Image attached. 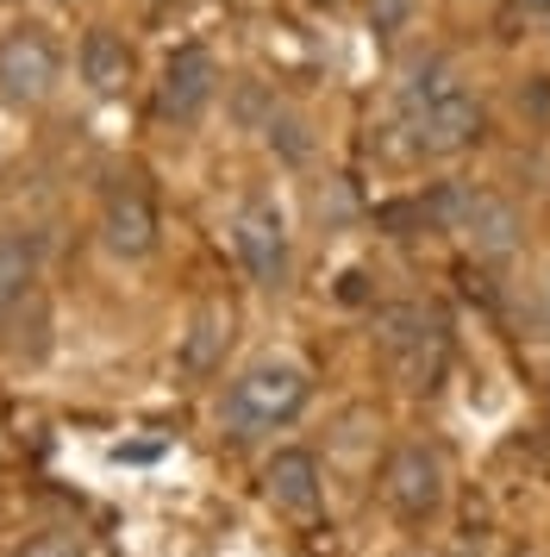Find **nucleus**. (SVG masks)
Here are the masks:
<instances>
[{
  "instance_id": "1",
  "label": "nucleus",
  "mask_w": 550,
  "mask_h": 557,
  "mask_svg": "<svg viewBox=\"0 0 550 557\" xmlns=\"http://www.w3.org/2000/svg\"><path fill=\"white\" fill-rule=\"evenodd\" d=\"M395 126L413 157L450 163L488 138V107L445 57H413L407 76L395 82Z\"/></svg>"
},
{
  "instance_id": "2",
  "label": "nucleus",
  "mask_w": 550,
  "mask_h": 557,
  "mask_svg": "<svg viewBox=\"0 0 550 557\" xmlns=\"http://www.w3.org/2000/svg\"><path fill=\"white\" fill-rule=\"evenodd\" d=\"M313 401V376L300 357H257L238 376L225 382L220 395V426L232 438H263V432L295 426Z\"/></svg>"
},
{
  "instance_id": "3",
  "label": "nucleus",
  "mask_w": 550,
  "mask_h": 557,
  "mask_svg": "<svg viewBox=\"0 0 550 557\" xmlns=\"http://www.w3.org/2000/svg\"><path fill=\"white\" fill-rule=\"evenodd\" d=\"M425 220H438L445 232H457L482 263H513L525 251V213L513 195L500 188H475V182H445L432 201H425Z\"/></svg>"
},
{
  "instance_id": "4",
  "label": "nucleus",
  "mask_w": 550,
  "mask_h": 557,
  "mask_svg": "<svg viewBox=\"0 0 550 557\" xmlns=\"http://www.w3.org/2000/svg\"><path fill=\"white\" fill-rule=\"evenodd\" d=\"M232 257L245 270L250 288L263 295H282L288 276H295V232H288V213L275 207V195H245L232 207Z\"/></svg>"
},
{
  "instance_id": "5",
  "label": "nucleus",
  "mask_w": 550,
  "mask_h": 557,
  "mask_svg": "<svg viewBox=\"0 0 550 557\" xmlns=\"http://www.w3.org/2000/svg\"><path fill=\"white\" fill-rule=\"evenodd\" d=\"M63 88V45L57 32L38 26V20H20V26L0 32V101L32 113V107H50Z\"/></svg>"
},
{
  "instance_id": "6",
  "label": "nucleus",
  "mask_w": 550,
  "mask_h": 557,
  "mask_svg": "<svg viewBox=\"0 0 550 557\" xmlns=\"http://www.w3.org/2000/svg\"><path fill=\"white\" fill-rule=\"evenodd\" d=\"M382 502H388V513L400 527H438V513L450 502L445 457L425 438H400L395 451L382 457Z\"/></svg>"
},
{
  "instance_id": "7",
  "label": "nucleus",
  "mask_w": 550,
  "mask_h": 557,
  "mask_svg": "<svg viewBox=\"0 0 550 557\" xmlns=\"http://www.w3.org/2000/svg\"><path fill=\"white\" fill-rule=\"evenodd\" d=\"M95 226H100V245H107V257H120V263H145V257H157L163 220H157V201H150L145 176H132V170L107 176Z\"/></svg>"
},
{
  "instance_id": "8",
  "label": "nucleus",
  "mask_w": 550,
  "mask_h": 557,
  "mask_svg": "<svg viewBox=\"0 0 550 557\" xmlns=\"http://www.w3.org/2000/svg\"><path fill=\"white\" fill-rule=\"evenodd\" d=\"M220 101V63L207 45H175L157 76V120L163 126H200L207 107Z\"/></svg>"
},
{
  "instance_id": "9",
  "label": "nucleus",
  "mask_w": 550,
  "mask_h": 557,
  "mask_svg": "<svg viewBox=\"0 0 550 557\" xmlns=\"http://www.w3.org/2000/svg\"><path fill=\"white\" fill-rule=\"evenodd\" d=\"M382 357H388V370L407 388H425V382L438 376V357H445L438 313H425V307H388L382 313Z\"/></svg>"
},
{
  "instance_id": "10",
  "label": "nucleus",
  "mask_w": 550,
  "mask_h": 557,
  "mask_svg": "<svg viewBox=\"0 0 550 557\" xmlns=\"http://www.w3.org/2000/svg\"><path fill=\"white\" fill-rule=\"evenodd\" d=\"M263 488H270L275 513H288V520H320L325 513V470L320 457L307 451V445H282V451H270V463H263Z\"/></svg>"
},
{
  "instance_id": "11",
  "label": "nucleus",
  "mask_w": 550,
  "mask_h": 557,
  "mask_svg": "<svg viewBox=\"0 0 550 557\" xmlns=\"http://www.w3.org/2000/svg\"><path fill=\"white\" fill-rule=\"evenodd\" d=\"M132 45H125V32L113 26H88L82 38H75V76H82V88L88 95H125V82H132Z\"/></svg>"
},
{
  "instance_id": "12",
  "label": "nucleus",
  "mask_w": 550,
  "mask_h": 557,
  "mask_svg": "<svg viewBox=\"0 0 550 557\" xmlns=\"http://www.w3.org/2000/svg\"><path fill=\"white\" fill-rule=\"evenodd\" d=\"M38 295V245L25 232H0V326H13Z\"/></svg>"
},
{
  "instance_id": "13",
  "label": "nucleus",
  "mask_w": 550,
  "mask_h": 557,
  "mask_svg": "<svg viewBox=\"0 0 550 557\" xmlns=\"http://www.w3.org/2000/svg\"><path fill=\"white\" fill-rule=\"evenodd\" d=\"M225 326H232V313H225V307H207L195 320V338H188L182 363H188V370H213V345L225 338Z\"/></svg>"
},
{
  "instance_id": "14",
  "label": "nucleus",
  "mask_w": 550,
  "mask_h": 557,
  "mask_svg": "<svg viewBox=\"0 0 550 557\" xmlns=\"http://www.w3.org/2000/svg\"><path fill=\"white\" fill-rule=\"evenodd\" d=\"M13 557H82V539L63 527H50V532H32V539H20L13 545Z\"/></svg>"
},
{
  "instance_id": "15",
  "label": "nucleus",
  "mask_w": 550,
  "mask_h": 557,
  "mask_svg": "<svg viewBox=\"0 0 550 557\" xmlns=\"http://www.w3.org/2000/svg\"><path fill=\"white\" fill-rule=\"evenodd\" d=\"M407 20H413V0H370V26L382 32V38H400Z\"/></svg>"
},
{
  "instance_id": "16",
  "label": "nucleus",
  "mask_w": 550,
  "mask_h": 557,
  "mask_svg": "<svg viewBox=\"0 0 550 557\" xmlns=\"http://www.w3.org/2000/svg\"><path fill=\"white\" fill-rule=\"evenodd\" d=\"M538 332L550 338V270H545V282H538Z\"/></svg>"
},
{
  "instance_id": "17",
  "label": "nucleus",
  "mask_w": 550,
  "mask_h": 557,
  "mask_svg": "<svg viewBox=\"0 0 550 557\" xmlns=\"http://www.w3.org/2000/svg\"><path fill=\"white\" fill-rule=\"evenodd\" d=\"M525 13H550V0H520Z\"/></svg>"
},
{
  "instance_id": "18",
  "label": "nucleus",
  "mask_w": 550,
  "mask_h": 557,
  "mask_svg": "<svg viewBox=\"0 0 550 557\" xmlns=\"http://www.w3.org/2000/svg\"><path fill=\"white\" fill-rule=\"evenodd\" d=\"M395 557H432V552H395Z\"/></svg>"
},
{
  "instance_id": "19",
  "label": "nucleus",
  "mask_w": 550,
  "mask_h": 557,
  "mask_svg": "<svg viewBox=\"0 0 550 557\" xmlns=\"http://www.w3.org/2000/svg\"><path fill=\"white\" fill-rule=\"evenodd\" d=\"M513 557H538V552H513Z\"/></svg>"
},
{
  "instance_id": "20",
  "label": "nucleus",
  "mask_w": 550,
  "mask_h": 557,
  "mask_svg": "<svg viewBox=\"0 0 550 557\" xmlns=\"http://www.w3.org/2000/svg\"><path fill=\"white\" fill-rule=\"evenodd\" d=\"M63 7H70V0H63Z\"/></svg>"
}]
</instances>
